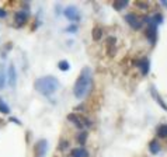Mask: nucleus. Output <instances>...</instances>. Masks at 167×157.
<instances>
[{
    "label": "nucleus",
    "instance_id": "nucleus-1",
    "mask_svg": "<svg viewBox=\"0 0 167 157\" xmlns=\"http://www.w3.org/2000/svg\"><path fill=\"white\" fill-rule=\"evenodd\" d=\"M93 87V76H91V70L89 68H84L82 70V73L79 74L77 80L74 83L73 87V94L76 98L82 100L84 97H87L91 91Z\"/></svg>",
    "mask_w": 167,
    "mask_h": 157
},
{
    "label": "nucleus",
    "instance_id": "nucleus-2",
    "mask_svg": "<svg viewBox=\"0 0 167 157\" xmlns=\"http://www.w3.org/2000/svg\"><path fill=\"white\" fill-rule=\"evenodd\" d=\"M35 89L42 96H52L59 89V81L53 76H45L35 81Z\"/></svg>",
    "mask_w": 167,
    "mask_h": 157
},
{
    "label": "nucleus",
    "instance_id": "nucleus-3",
    "mask_svg": "<svg viewBox=\"0 0 167 157\" xmlns=\"http://www.w3.org/2000/svg\"><path fill=\"white\" fill-rule=\"evenodd\" d=\"M65 17L68 18L69 21H79L80 20V14H79V10L74 6H68L63 11Z\"/></svg>",
    "mask_w": 167,
    "mask_h": 157
},
{
    "label": "nucleus",
    "instance_id": "nucleus-4",
    "mask_svg": "<svg viewBox=\"0 0 167 157\" xmlns=\"http://www.w3.org/2000/svg\"><path fill=\"white\" fill-rule=\"evenodd\" d=\"M68 121L73 122L74 125L77 126V128H80V129L84 128V125H87V126L91 125V124H90V121H86V119L80 118L77 114H69V115H68Z\"/></svg>",
    "mask_w": 167,
    "mask_h": 157
},
{
    "label": "nucleus",
    "instance_id": "nucleus-5",
    "mask_svg": "<svg viewBox=\"0 0 167 157\" xmlns=\"http://www.w3.org/2000/svg\"><path fill=\"white\" fill-rule=\"evenodd\" d=\"M46 150H48V142L45 139L38 140L37 145H35V157H45Z\"/></svg>",
    "mask_w": 167,
    "mask_h": 157
},
{
    "label": "nucleus",
    "instance_id": "nucleus-6",
    "mask_svg": "<svg viewBox=\"0 0 167 157\" xmlns=\"http://www.w3.org/2000/svg\"><path fill=\"white\" fill-rule=\"evenodd\" d=\"M125 21L134 30H139L140 27H142V21L139 20V18L135 16V14H132V13H131V14H126V16H125Z\"/></svg>",
    "mask_w": 167,
    "mask_h": 157
},
{
    "label": "nucleus",
    "instance_id": "nucleus-7",
    "mask_svg": "<svg viewBox=\"0 0 167 157\" xmlns=\"http://www.w3.org/2000/svg\"><path fill=\"white\" fill-rule=\"evenodd\" d=\"M27 18H28V13H27V11H23V10L17 11L16 16H14V20H16V23L18 25L25 24V23H27Z\"/></svg>",
    "mask_w": 167,
    "mask_h": 157
},
{
    "label": "nucleus",
    "instance_id": "nucleus-8",
    "mask_svg": "<svg viewBox=\"0 0 167 157\" xmlns=\"http://www.w3.org/2000/svg\"><path fill=\"white\" fill-rule=\"evenodd\" d=\"M150 94H152V97H153V98H155V100L157 101V104H159L160 107H162V108L164 109V111H167V104L164 102L163 98H162V97L159 96V93H157V90H156L155 87H152V89H150Z\"/></svg>",
    "mask_w": 167,
    "mask_h": 157
},
{
    "label": "nucleus",
    "instance_id": "nucleus-9",
    "mask_svg": "<svg viewBox=\"0 0 167 157\" xmlns=\"http://www.w3.org/2000/svg\"><path fill=\"white\" fill-rule=\"evenodd\" d=\"M7 74H8V84L14 87L16 86V80H17V74H16V69L13 64L8 66V70H7Z\"/></svg>",
    "mask_w": 167,
    "mask_h": 157
},
{
    "label": "nucleus",
    "instance_id": "nucleus-10",
    "mask_svg": "<svg viewBox=\"0 0 167 157\" xmlns=\"http://www.w3.org/2000/svg\"><path fill=\"white\" fill-rule=\"evenodd\" d=\"M139 68H140V73H142L143 76H146L147 73H149V68H150V63L147 61L146 58H143L142 61L139 62Z\"/></svg>",
    "mask_w": 167,
    "mask_h": 157
},
{
    "label": "nucleus",
    "instance_id": "nucleus-11",
    "mask_svg": "<svg viewBox=\"0 0 167 157\" xmlns=\"http://www.w3.org/2000/svg\"><path fill=\"white\" fill-rule=\"evenodd\" d=\"M72 157H89V153L83 147H76L72 150Z\"/></svg>",
    "mask_w": 167,
    "mask_h": 157
},
{
    "label": "nucleus",
    "instance_id": "nucleus-12",
    "mask_svg": "<svg viewBox=\"0 0 167 157\" xmlns=\"http://www.w3.org/2000/svg\"><path fill=\"white\" fill-rule=\"evenodd\" d=\"M150 152H152V154H157L160 152V145H159V142L157 140H152L150 142Z\"/></svg>",
    "mask_w": 167,
    "mask_h": 157
},
{
    "label": "nucleus",
    "instance_id": "nucleus-13",
    "mask_svg": "<svg viewBox=\"0 0 167 157\" xmlns=\"http://www.w3.org/2000/svg\"><path fill=\"white\" fill-rule=\"evenodd\" d=\"M157 136L159 137H167V125H160L157 128Z\"/></svg>",
    "mask_w": 167,
    "mask_h": 157
},
{
    "label": "nucleus",
    "instance_id": "nucleus-14",
    "mask_svg": "<svg viewBox=\"0 0 167 157\" xmlns=\"http://www.w3.org/2000/svg\"><path fill=\"white\" fill-rule=\"evenodd\" d=\"M0 112L4 114V115H8V114H10V107H8L3 100H0Z\"/></svg>",
    "mask_w": 167,
    "mask_h": 157
},
{
    "label": "nucleus",
    "instance_id": "nucleus-15",
    "mask_svg": "<svg viewBox=\"0 0 167 157\" xmlns=\"http://www.w3.org/2000/svg\"><path fill=\"white\" fill-rule=\"evenodd\" d=\"M101 35H102V30L100 28V27H96V28L93 30V39L98 41L100 38H101Z\"/></svg>",
    "mask_w": 167,
    "mask_h": 157
},
{
    "label": "nucleus",
    "instance_id": "nucleus-16",
    "mask_svg": "<svg viewBox=\"0 0 167 157\" xmlns=\"http://www.w3.org/2000/svg\"><path fill=\"white\" fill-rule=\"evenodd\" d=\"M152 20H153V23H155L156 25H159V24H162V23H163V16H162V14H159V13H157V14H155V16L152 17Z\"/></svg>",
    "mask_w": 167,
    "mask_h": 157
},
{
    "label": "nucleus",
    "instance_id": "nucleus-17",
    "mask_svg": "<svg viewBox=\"0 0 167 157\" xmlns=\"http://www.w3.org/2000/svg\"><path fill=\"white\" fill-rule=\"evenodd\" d=\"M125 6H128V2H114V3H112V7H114L115 10H121V8H124Z\"/></svg>",
    "mask_w": 167,
    "mask_h": 157
},
{
    "label": "nucleus",
    "instance_id": "nucleus-18",
    "mask_svg": "<svg viewBox=\"0 0 167 157\" xmlns=\"http://www.w3.org/2000/svg\"><path fill=\"white\" fill-rule=\"evenodd\" d=\"M87 140V133L86 132H82L77 135V142L80 143V145H84V142Z\"/></svg>",
    "mask_w": 167,
    "mask_h": 157
},
{
    "label": "nucleus",
    "instance_id": "nucleus-19",
    "mask_svg": "<svg viewBox=\"0 0 167 157\" xmlns=\"http://www.w3.org/2000/svg\"><path fill=\"white\" fill-rule=\"evenodd\" d=\"M58 66H59V69H61V70H63V72L69 70V62H68V61H61Z\"/></svg>",
    "mask_w": 167,
    "mask_h": 157
},
{
    "label": "nucleus",
    "instance_id": "nucleus-20",
    "mask_svg": "<svg viewBox=\"0 0 167 157\" xmlns=\"http://www.w3.org/2000/svg\"><path fill=\"white\" fill-rule=\"evenodd\" d=\"M4 83H6V76H4V73L0 70V89L4 87Z\"/></svg>",
    "mask_w": 167,
    "mask_h": 157
},
{
    "label": "nucleus",
    "instance_id": "nucleus-21",
    "mask_svg": "<svg viewBox=\"0 0 167 157\" xmlns=\"http://www.w3.org/2000/svg\"><path fill=\"white\" fill-rule=\"evenodd\" d=\"M135 4H136L139 8H143V10H145V8H147V3H143V2H136Z\"/></svg>",
    "mask_w": 167,
    "mask_h": 157
},
{
    "label": "nucleus",
    "instance_id": "nucleus-22",
    "mask_svg": "<svg viewBox=\"0 0 167 157\" xmlns=\"http://www.w3.org/2000/svg\"><path fill=\"white\" fill-rule=\"evenodd\" d=\"M68 31H77V25H73V24H72V25H70V27H68Z\"/></svg>",
    "mask_w": 167,
    "mask_h": 157
},
{
    "label": "nucleus",
    "instance_id": "nucleus-23",
    "mask_svg": "<svg viewBox=\"0 0 167 157\" xmlns=\"http://www.w3.org/2000/svg\"><path fill=\"white\" fill-rule=\"evenodd\" d=\"M59 145H61V146H59V149H66V145H68V142L63 140V142H61Z\"/></svg>",
    "mask_w": 167,
    "mask_h": 157
},
{
    "label": "nucleus",
    "instance_id": "nucleus-24",
    "mask_svg": "<svg viewBox=\"0 0 167 157\" xmlns=\"http://www.w3.org/2000/svg\"><path fill=\"white\" fill-rule=\"evenodd\" d=\"M6 10H3V8H0V18H3V17H6Z\"/></svg>",
    "mask_w": 167,
    "mask_h": 157
},
{
    "label": "nucleus",
    "instance_id": "nucleus-25",
    "mask_svg": "<svg viewBox=\"0 0 167 157\" xmlns=\"http://www.w3.org/2000/svg\"><path fill=\"white\" fill-rule=\"evenodd\" d=\"M10 121H11V122H16L17 125H21V124H20V121H18L17 118H10Z\"/></svg>",
    "mask_w": 167,
    "mask_h": 157
},
{
    "label": "nucleus",
    "instance_id": "nucleus-26",
    "mask_svg": "<svg viewBox=\"0 0 167 157\" xmlns=\"http://www.w3.org/2000/svg\"><path fill=\"white\" fill-rule=\"evenodd\" d=\"M162 4H163V6H166V7H167V2H162Z\"/></svg>",
    "mask_w": 167,
    "mask_h": 157
}]
</instances>
